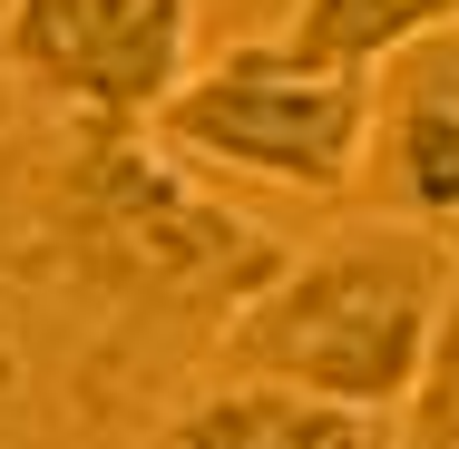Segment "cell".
Segmentation results:
<instances>
[{
	"label": "cell",
	"instance_id": "cell-1",
	"mask_svg": "<svg viewBox=\"0 0 459 449\" xmlns=\"http://www.w3.org/2000/svg\"><path fill=\"white\" fill-rule=\"evenodd\" d=\"M450 303H459L450 235L411 225V215H362L352 235H323V245L283 255L225 313L215 361L401 420L430 352H440V332H450Z\"/></svg>",
	"mask_w": 459,
	"mask_h": 449
},
{
	"label": "cell",
	"instance_id": "cell-2",
	"mask_svg": "<svg viewBox=\"0 0 459 449\" xmlns=\"http://www.w3.org/2000/svg\"><path fill=\"white\" fill-rule=\"evenodd\" d=\"M49 245L89 273L98 293H117V303L215 313V323L283 264L274 235H255L205 186L177 177V147H157L137 127H108V117H89L69 137V157H59Z\"/></svg>",
	"mask_w": 459,
	"mask_h": 449
},
{
	"label": "cell",
	"instance_id": "cell-3",
	"mask_svg": "<svg viewBox=\"0 0 459 449\" xmlns=\"http://www.w3.org/2000/svg\"><path fill=\"white\" fill-rule=\"evenodd\" d=\"M371 108H381L371 69L313 59L274 30V39H235L205 69H186V89L147 117V137L177 147L186 167L255 177L283 195H362Z\"/></svg>",
	"mask_w": 459,
	"mask_h": 449
},
{
	"label": "cell",
	"instance_id": "cell-4",
	"mask_svg": "<svg viewBox=\"0 0 459 449\" xmlns=\"http://www.w3.org/2000/svg\"><path fill=\"white\" fill-rule=\"evenodd\" d=\"M0 59L69 117L147 127L195 69V0H10Z\"/></svg>",
	"mask_w": 459,
	"mask_h": 449
},
{
	"label": "cell",
	"instance_id": "cell-5",
	"mask_svg": "<svg viewBox=\"0 0 459 449\" xmlns=\"http://www.w3.org/2000/svg\"><path fill=\"white\" fill-rule=\"evenodd\" d=\"M371 79H381V108H371L362 205L459 235V30L411 39Z\"/></svg>",
	"mask_w": 459,
	"mask_h": 449
},
{
	"label": "cell",
	"instance_id": "cell-6",
	"mask_svg": "<svg viewBox=\"0 0 459 449\" xmlns=\"http://www.w3.org/2000/svg\"><path fill=\"white\" fill-rule=\"evenodd\" d=\"M147 449H391V410H352V401H323V391H293V381L225 371Z\"/></svg>",
	"mask_w": 459,
	"mask_h": 449
},
{
	"label": "cell",
	"instance_id": "cell-7",
	"mask_svg": "<svg viewBox=\"0 0 459 449\" xmlns=\"http://www.w3.org/2000/svg\"><path fill=\"white\" fill-rule=\"evenodd\" d=\"M430 30H459V0H293V20H283L293 49L342 59V69H381Z\"/></svg>",
	"mask_w": 459,
	"mask_h": 449
}]
</instances>
